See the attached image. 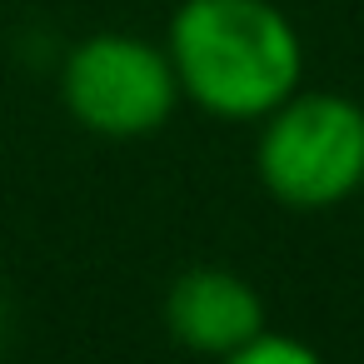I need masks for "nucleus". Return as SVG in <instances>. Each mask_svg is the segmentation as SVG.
Returning <instances> with one entry per match:
<instances>
[{
	"instance_id": "1",
	"label": "nucleus",
	"mask_w": 364,
	"mask_h": 364,
	"mask_svg": "<svg viewBox=\"0 0 364 364\" xmlns=\"http://www.w3.org/2000/svg\"><path fill=\"white\" fill-rule=\"evenodd\" d=\"M180 100L215 120H264L304 80L299 31L274 0H180L165 31Z\"/></svg>"
},
{
	"instance_id": "5",
	"label": "nucleus",
	"mask_w": 364,
	"mask_h": 364,
	"mask_svg": "<svg viewBox=\"0 0 364 364\" xmlns=\"http://www.w3.org/2000/svg\"><path fill=\"white\" fill-rule=\"evenodd\" d=\"M220 364H324L304 339H294V334H274V329H259L250 344H240V349H230Z\"/></svg>"
},
{
	"instance_id": "6",
	"label": "nucleus",
	"mask_w": 364,
	"mask_h": 364,
	"mask_svg": "<svg viewBox=\"0 0 364 364\" xmlns=\"http://www.w3.org/2000/svg\"><path fill=\"white\" fill-rule=\"evenodd\" d=\"M0 334H6V309H0Z\"/></svg>"
},
{
	"instance_id": "2",
	"label": "nucleus",
	"mask_w": 364,
	"mask_h": 364,
	"mask_svg": "<svg viewBox=\"0 0 364 364\" xmlns=\"http://www.w3.org/2000/svg\"><path fill=\"white\" fill-rule=\"evenodd\" d=\"M255 170L284 210H334L364 190V105L334 90H294L259 120Z\"/></svg>"
},
{
	"instance_id": "3",
	"label": "nucleus",
	"mask_w": 364,
	"mask_h": 364,
	"mask_svg": "<svg viewBox=\"0 0 364 364\" xmlns=\"http://www.w3.org/2000/svg\"><path fill=\"white\" fill-rule=\"evenodd\" d=\"M60 100L75 125L105 140H145L165 130V120L180 105V85L170 70L165 46H150L140 36H85L70 46L60 65Z\"/></svg>"
},
{
	"instance_id": "4",
	"label": "nucleus",
	"mask_w": 364,
	"mask_h": 364,
	"mask_svg": "<svg viewBox=\"0 0 364 364\" xmlns=\"http://www.w3.org/2000/svg\"><path fill=\"white\" fill-rule=\"evenodd\" d=\"M165 329L210 359H225L230 349L250 344L264 329V299L250 279L220 264L185 269L165 294Z\"/></svg>"
}]
</instances>
